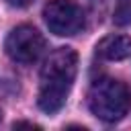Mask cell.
I'll list each match as a JSON object with an SVG mask.
<instances>
[{
	"label": "cell",
	"instance_id": "obj_1",
	"mask_svg": "<svg viewBox=\"0 0 131 131\" xmlns=\"http://www.w3.org/2000/svg\"><path fill=\"white\" fill-rule=\"evenodd\" d=\"M78 72V53L70 47L55 49L41 68V84L37 104L43 113H57L72 90Z\"/></svg>",
	"mask_w": 131,
	"mask_h": 131
},
{
	"label": "cell",
	"instance_id": "obj_2",
	"mask_svg": "<svg viewBox=\"0 0 131 131\" xmlns=\"http://www.w3.org/2000/svg\"><path fill=\"white\" fill-rule=\"evenodd\" d=\"M88 104L94 117L104 123L121 121L131 106V90L115 78H100L90 86Z\"/></svg>",
	"mask_w": 131,
	"mask_h": 131
},
{
	"label": "cell",
	"instance_id": "obj_3",
	"mask_svg": "<svg viewBox=\"0 0 131 131\" xmlns=\"http://www.w3.org/2000/svg\"><path fill=\"white\" fill-rule=\"evenodd\" d=\"M43 18L57 37H72L84 29V10L74 0H49L43 8Z\"/></svg>",
	"mask_w": 131,
	"mask_h": 131
},
{
	"label": "cell",
	"instance_id": "obj_4",
	"mask_svg": "<svg viewBox=\"0 0 131 131\" xmlns=\"http://www.w3.org/2000/svg\"><path fill=\"white\" fill-rule=\"evenodd\" d=\"M4 49L12 61L29 66L41 57V53L45 49V39L35 27L20 25L8 33V37L4 41Z\"/></svg>",
	"mask_w": 131,
	"mask_h": 131
},
{
	"label": "cell",
	"instance_id": "obj_5",
	"mask_svg": "<svg viewBox=\"0 0 131 131\" xmlns=\"http://www.w3.org/2000/svg\"><path fill=\"white\" fill-rule=\"evenodd\" d=\"M96 51L100 57H104L108 61L125 59L131 53V39L125 35H108L96 45Z\"/></svg>",
	"mask_w": 131,
	"mask_h": 131
},
{
	"label": "cell",
	"instance_id": "obj_6",
	"mask_svg": "<svg viewBox=\"0 0 131 131\" xmlns=\"http://www.w3.org/2000/svg\"><path fill=\"white\" fill-rule=\"evenodd\" d=\"M113 20L117 27L131 25V0H117V6L113 10Z\"/></svg>",
	"mask_w": 131,
	"mask_h": 131
},
{
	"label": "cell",
	"instance_id": "obj_7",
	"mask_svg": "<svg viewBox=\"0 0 131 131\" xmlns=\"http://www.w3.org/2000/svg\"><path fill=\"white\" fill-rule=\"evenodd\" d=\"M10 6H16V8H25V6H29L33 0H6Z\"/></svg>",
	"mask_w": 131,
	"mask_h": 131
},
{
	"label": "cell",
	"instance_id": "obj_8",
	"mask_svg": "<svg viewBox=\"0 0 131 131\" xmlns=\"http://www.w3.org/2000/svg\"><path fill=\"white\" fill-rule=\"evenodd\" d=\"M12 127H14V129H20V127H29V129H39V125H33V123H27V121H20V123H14Z\"/></svg>",
	"mask_w": 131,
	"mask_h": 131
},
{
	"label": "cell",
	"instance_id": "obj_9",
	"mask_svg": "<svg viewBox=\"0 0 131 131\" xmlns=\"http://www.w3.org/2000/svg\"><path fill=\"white\" fill-rule=\"evenodd\" d=\"M0 121H2V113H0Z\"/></svg>",
	"mask_w": 131,
	"mask_h": 131
}]
</instances>
